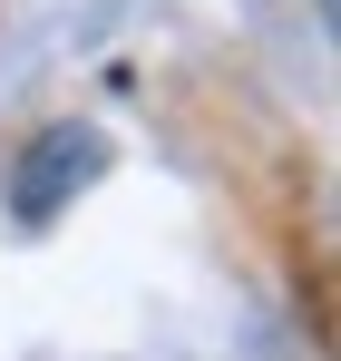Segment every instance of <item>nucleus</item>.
Returning a JSON list of instances; mask_svg holds the SVG:
<instances>
[{
  "label": "nucleus",
  "instance_id": "nucleus-1",
  "mask_svg": "<svg viewBox=\"0 0 341 361\" xmlns=\"http://www.w3.org/2000/svg\"><path fill=\"white\" fill-rule=\"evenodd\" d=\"M98 166H108L98 127H68V118H58V127H39V137L10 157V215H20V225H49L58 205H68L78 185L98 176Z\"/></svg>",
  "mask_w": 341,
  "mask_h": 361
}]
</instances>
